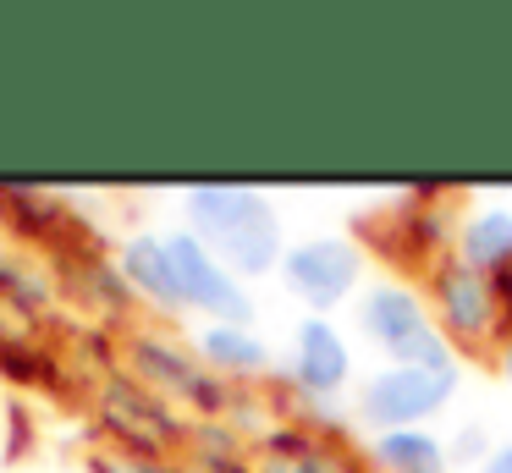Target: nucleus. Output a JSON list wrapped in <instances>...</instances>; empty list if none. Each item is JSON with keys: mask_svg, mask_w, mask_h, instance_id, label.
Listing matches in <instances>:
<instances>
[{"mask_svg": "<svg viewBox=\"0 0 512 473\" xmlns=\"http://www.w3.org/2000/svg\"><path fill=\"white\" fill-rule=\"evenodd\" d=\"M105 424L133 457H160L171 440H182V424L171 418L166 396H155L144 380H127V374L105 385Z\"/></svg>", "mask_w": 512, "mask_h": 473, "instance_id": "obj_9", "label": "nucleus"}, {"mask_svg": "<svg viewBox=\"0 0 512 473\" xmlns=\"http://www.w3.org/2000/svg\"><path fill=\"white\" fill-rule=\"evenodd\" d=\"M452 253L479 275H512V209L507 204H474L452 226Z\"/></svg>", "mask_w": 512, "mask_h": 473, "instance_id": "obj_11", "label": "nucleus"}, {"mask_svg": "<svg viewBox=\"0 0 512 473\" xmlns=\"http://www.w3.org/2000/svg\"><path fill=\"white\" fill-rule=\"evenodd\" d=\"M369 462L380 473H452L446 440L435 429H380L369 435Z\"/></svg>", "mask_w": 512, "mask_h": 473, "instance_id": "obj_13", "label": "nucleus"}, {"mask_svg": "<svg viewBox=\"0 0 512 473\" xmlns=\"http://www.w3.org/2000/svg\"><path fill=\"white\" fill-rule=\"evenodd\" d=\"M479 473H512V440H501L496 451H490V462Z\"/></svg>", "mask_w": 512, "mask_h": 473, "instance_id": "obj_19", "label": "nucleus"}, {"mask_svg": "<svg viewBox=\"0 0 512 473\" xmlns=\"http://www.w3.org/2000/svg\"><path fill=\"white\" fill-rule=\"evenodd\" d=\"M94 473H182L166 457H94Z\"/></svg>", "mask_w": 512, "mask_h": 473, "instance_id": "obj_18", "label": "nucleus"}, {"mask_svg": "<svg viewBox=\"0 0 512 473\" xmlns=\"http://www.w3.org/2000/svg\"><path fill=\"white\" fill-rule=\"evenodd\" d=\"M0 292L12 297L17 308H28V314H39V308L50 303L45 275H39V270H28V264H17V259H0Z\"/></svg>", "mask_w": 512, "mask_h": 473, "instance_id": "obj_14", "label": "nucleus"}, {"mask_svg": "<svg viewBox=\"0 0 512 473\" xmlns=\"http://www.w3.org/2000/svg\"><path fill=\"white\" fill-rule=\"evenodd\" d=\"M281 380H287L303 402H336V396L347 391V380H353V341L320 314L298 319V325H292V341H287Z\"/></svg>", "mask_w": 512, "mask_h": 473, "instance_id": "obj_8", "label": "nucleus"}, {"mask_svg": "<svg viewBox=\"0 0 512 473\" xmlns=\"http://www.w3.org/2000/svg\"><path fill=\"white\" fill-rule=\"evenodd\" d=\"M116 270L133 286L138 303L160 308L166 319L188 314V308H182V286H177V264H171V248H166V231H133V237L116 248Z\"/></svg>", "mask_w": 512, "mask_h": 473, "instance_id": "obj_10", "label": "nucleus"}, {"mask_svg": "<svg viewBox=\"0 0 512 473\" xmlns=\"http://www.w3.org/2000/svg\"><path fill=\"white\" fill-rule=\"evenodd\" d=\"M204 473H254V468H248L243 457H210V462H204Z\"/></svg>", "mask_w": 512, "mask_h": 473, "instance_id": "obj_20", "label": "nucleus"}, {"mask_svg": "<svg viewBox=\"0 0 512 473\" xmlns=\"http://www.w3.org/2000/svg\"><path fill=\"white\" fill-rule=\"evenodd\" d=\"M171 264H177V286H182V308L204 314V325H254V297L248 281H237L193 231H166Z\"/></svg>", "mask_w": 512, "mask_h": 473, "instance_id": "obj_7", "label": "nucleus"}, {"mask_svg": "<svg viewBox=\"0 0 512 473\" xmlns=\"http://www.w3.org/2000/svg\"><path fill=\"white\" fill-rule=\"evenodd\" d=\"M182 231H193L237 281H259L287 259L281 209L265 187H188Z\"/></svg>", "mask_w": 512, "mask_h": 473, "instance_id": "obj_1", "label": "nucleus"}, {"mask_svg": "<svg viewBox=\"0 0 512 473\" xmlns=\"http://www.w3.org/2000/svg\"><path fill=\"white\" fill-rule=\"evenodd\" d=\"M490 451H496V446H490V435H485L479 424H463L452 440H446V457H452V468H485Z\"/></svg>", "mask_w": 512, "mask_h": 473, "instance_id": "obj_15", "label": "nucleus"}, {"mask_svg": "<svg viewBox=\"0 0 512 473\" xmlns=\"http://www.w3.org/2000/svg\"><path fill=\"white\" fill-rule=\"evenodd\" d=\"M193 352L221 380H254V374L270 369V341L254 325H199Z\"/></svg>", "mask_w": 512, "mask_h": 473, "instance_id": "obj_12", "label": "nucleus"}, {"mask_svg": "<svg viewBox=\"0 0 512 473\" xmlns=\"http://www.w3.org/2000/svg\"><path fill=\"white\" fill-rule=\"evenodd\" d=\"M127 358H133L138 380L149 385L155 396H177V402H188L199 418H226L232 413V385L221 380V374H210L199 363V352L182 347V341L160 336V330H138L133 341H127Z\"/></svg>", "mask_w": 512, "mask_h": 473, "instance_id": "obj_6", "label": "nucleus"}, {"mask_svg": "<svg viewBox=\"0 0 512 473\" xmlns=\"http://www.w3.org/2000/svg\"><path fill=\"white\" fill-rule=\"evenodd\" d=\"M496 369H501V380L512 385V336H501V347H496Z\"/></svg>", "mask_w": 512, "mask_h": 473, "instance_id": "obj_21", "label": "nucleus"}, {"mask_svg": "<svg viewBox=\"0 0 512 473\" xmlns=\"http://www.w3.org/2000/svg\"><path fill=\"white\" fill-rule=\"evenodd\" d=\"M364 270H369V253L358 248V237L320 231V237L292 242L276 275H281V286L309 308V314L325 319V314H336L358 286H364Z\"/></svg>", "mask_w": 512, "mask_h": 473, "instance_id": "obj_3", "label": "nucleus"}, {"mask_svg": "<svg viewBox=\"0 0 512 473\" xmlns=\"http://www.w3.org/2000/svg\"><path fill=\"white\" fill-rule=\"evenodd\" d=\"M424 286H430L435 325L446 330L452 347H490V341L501 347V297L490 275L468 270L457 253H446L424 270Z\"/></svg>", "mask_w": 512, "mask_h": 473, "instance_id": "obj_5", "label": "nucleus"}, {"mask_svg": "<svg viewBox=\"0 0 512 473\" xmlns=\"http://www.w3.org/2000/svg\"><path fill=\"white\" fill-rule=\"evenodd\" d=\"M358 330L386 352V363L408 369H457V347L435 325L430 297L408 281H375L358 292Z\"/></svg>", "mask_w": 512, "mask_h": 473, "instance_id": "obj_2", "label": "nucleus"}, {"mask_svg": "<svg viewBox=\"0 0 512 473\" xmlns=\"http://www.w3.org/2000/svg\"><path fill=\"white\" fill-rule=\"evenodd\" d=\"M199 451H204V462H210V457H243L237 429L221 424V418H204V424H199Z\"/></svg>", "mask_w": 512, "mask_h": 473, "instance_id": "obj_17", "label": "nucleus"}, {"mask_svg": "<svg viewBox=\"0 0 512 473\" xmlns=\"http://www.w3.org/2000/svg\"><path fill=\"white\" fill-rule=\"evenodd\" d=\"M463 369H408V363H380L358 385V418L369 429H430L435 413H446Z\"/></svg>", "mask_w": 512, "mask_h": 473, "instance_id": "obj_4", "label": "nucleus"}, {"mask_svg": "<svg viewBox=\"0 0 512 473\" xmlns=\"http://www.w3.org/2000/svg\"><path fill=\"white\" fill-rule=\"evenodd\" d=\"M270 473H358V468H353V457H342V451L314 446V451H303L298 462H287V468H270Z\"/></svg>", "mask_w": 512, "mask_h": 473, "instance_id": "obj_16", "label": "nucleus"}]
</instances>
